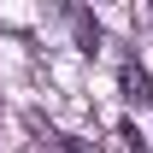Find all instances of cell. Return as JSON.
Returning a JSON list of instances; mask_svg holds the SVG:
<instances>
[{"mask_svg":"<svg viewBox=\"0 0 153 153\" xmlns=\"http://www.w3.org/2000/svg\"><path fill=\"white\" fill-rule=\"evenodd\" d=\"M118 82H124V94H130V100H141V106L153 100V76L141 71L135 59H124V65H118Z\"/></svg>","mask_w":153,"mask_h":153,"instance_id":"cell-1","label":"cell"}]
</instances>
